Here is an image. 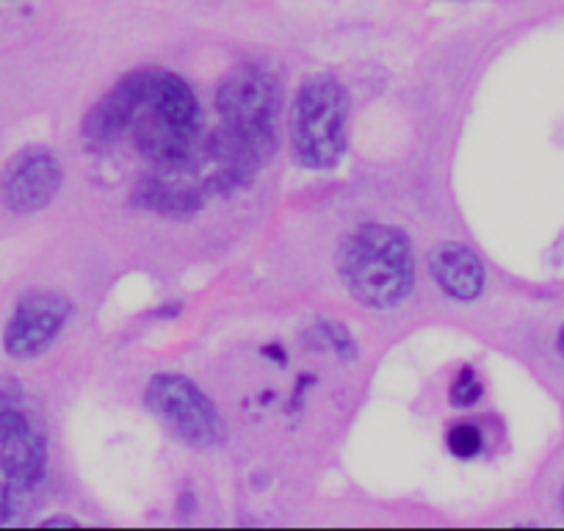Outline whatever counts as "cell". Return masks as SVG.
Returning <instances> with one entry per match:
<instances>
[{"label": "cell", "mask_w": 564, "mask_h": 531, "mask_svg": "<svg viewBox=\"0 0 564 531\" xmlns=\"http://www.w3.org/2000/svg\"><path fill=\"white\" fill-rule=\"evenodd\" d=\"M338 274L360 305L388 311L415 289V258L410 238L399 227L366 221L344 236L338 247Z\"/></svg>", "instance_id": "7a4b0ae2"}, {"label": "cell", "mask_w": 564, "mask_h": 531, "mask_svg": "<svg viewBox=\"0 0 564 531\" xmlns=\"http://www.w3.org/2000/svg\"><path fill=\"white\" fill-rule=\"evenodd\" d=\"M430 266V274L441 291L446 296L457 302H474L479 300L481 291H485L487 274L485 263L479 260V254L474 249H468L465 243H437L435 249L426 258Z\"/></svg>", "instance_id": "ba28073f"}, {"label": "cell", "mask_w": 564, "mask_h": 531, "mask_svg": "<svg viewBox=\"0 0 564 531\" xmlns=\"http://www.w3.org/2000/svg\"><path fill=\"white\" fill-rule=\"evenodd\" d=\"M64 186V170L56 153L40 144L18 150L0 170V203L18 216L45 210Z\"/></svg>", "instance_id": "8992f818"}, {"label": "cell", "mask_w": 564, "mask_h": 531, "mask_svg": "<svg viewBox=\"0 0 564 531\" xmlns=\"http://www.w3.org/2000/svg\"><path fill=\"white\" fill-rule=\"evenodd\" d=\"M73 316V302L58 291L36 289L18 300L7 329H3V349L14 360H34L51 349L53 340L62 335Z\"/></svg>", "instance_id": "52a82bcc"}, {"label": "cell", "mask_w": 564, "mask_h": 531, "mask_svg": "<svg viewBox=\"0 0 564 531\" xmlns=\"http://www.w3.org/2000/svg\"><path fill=\"white\" fill-rule=\"evenodd\" d=\"M556 349H558V355L564 357V327H562V333H558V338H556Z\"/></svg>", "instance_id": "4fadbf2b"}, {"label": "cell", "mask_w": 564, "mask_h": 531, "mask_svg": "<svg viewBox=\"0 0 564 531\" xmlns=\"http://www.w3.org/2000/svg\"><path fill=\"white\" fill-rule=\"evenodd\" d=\"M349 97L333 75H313L300 86L291 111V144L305 170H333L346 153Z\"/></svg>", "instance_id": "277c9868"}, {"label": "cell", "mask_w": 564, "mask_h": 531, "mask_svg": "<svg viewBox=\"0 0 564 531\" xmlns=\"http://www.w3.org/2000/svg\"><path fill=\"white\" fill-rule=\"evenodd\" d=\"M562 507H564V490H562Z\"/></svg>", "instance_id": "5bb4252c"}, {"label": "cell", "mask_w": 564, "mask_h": 531, "mask_svg": "<svg viewBox=\"0 0 564 531\" xmlns=\"http://www.w3.org/2000/svg\"><path fill=\"white\" fill-rule=\"evenodd\" d=\"M161 170H181L192 161L203 133V111L192 86L166 69H139L119 80L84 119V139L108 148L122 137Z\"/></svg>", "instance_id": "6da1fadb"}, {"label": "cell", "mask_w": 564, "mask_h": 531, "mask_svg": "<svg viewBox=\"0 0 564 531\" xmlns=\"http://www.w3.org/2000/svg\"><path fill=\"white\" fill-rule=\"evenodd\" d=\"M148 408L159 415L186 446L208 452L227 443V426L208 395L181 373H159L148 384Z\"/></svg>", "instance_id": "5b68a950"}, {"label": "cell", "mask_w": 564, "mask_h": 531, "mask_svg": "<svg viewBox=\"0 0 564 531\" xmlns=\"http://www.w3.org/2000/svg\"><path fill=\"white\" fill-rule=\"evenodd\" d=\"M448 452L454 454L457 459H474L479 457L481 448H485V435L476 424H468V421H459L448 430L446 435Z\"/></svg>", "instance_id": "9c48e42d"}, {"label": "cell", "mask_w": 564, "mask_h": 531, "mask_svg": "<svg viewBox=\"0 0 564 531\" xmlns=\"http://www.w3.org/2000/svg\"><path fill=\"white\" fill-rule=\"evenodd\" d=\"M318 335H322L324 344H327L335 355L344 357V360H355L357 357L355 340H351L349 329L340 327V324H335V322L322 324V327H318Z\"/></svg>", "instance_id": "8fae6325"}, {"label": "cell", "mask_w": 564, "mask_h": 531, "mask_svg": "<svg viewBox=\"0 0 564 531\" xmlns=\"http://www.w3.org/2000/svg\"><path fill=\"white\" fill-rule=\"evenodd\" d=\"M221 137L252 166L265 164L276 150L280 91L260 67H238L216 91Z\"/></svg>", "instance_id": "3957f363"}, {"label": "cell", "mask_w": 564, "mask_h": 531, "mask_svg": "<svg viewBox=\"0 0 564 531\" xmlns=\"http://www.w3.org/2000/svg\"><path fill=\"white\" fill-rule=\"evenodd\" d=\"M45 525H78L73 518H51L45 520Z\"/></svg>", "instance_id": "7c38bea8"}, {"label": "cell", "mask_w": 564, "mask_h": 531, "mask_svg": "<svg viewBox=\"0 0 564 531\" xmlns=\"http://www.w3.org/2000/svg\"><path fill=\"white\" fill-rule=\"evenodd\" d=\"M481 395H485V384H481V379L476 377L474 368H470V366L459 368L457 379H454V384H452V404H454V408H474Z\"/></svg>", "instance_id": "30bf717a"}]
</instances>
